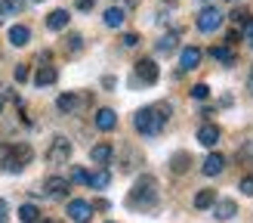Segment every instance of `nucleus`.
Wrapping results in <instances>:
<instances>
[{"label":"nucleus","instance_id":"nucleus-42","mask_svg":"<svg viewBox=\"0 0 253 223\" xmlns=\"http://www.w3.org/2000/svg\"><path fill=\"white\" fill-rule=\"evenodd\" d=\"M201 3H210V0H201Z\"/></svg>","mask_w":253,"mask_h":223},{"label":"nucleus","instance_id":"nucleus-14","mask_svg":"<svg viewBox=\"0 0 253 223\" xmlns=\"http://www.w3.org/2000/svg\"><path fill=\"white\" fill-rule=\"evenodd\" d=\"M56 81H59V68L56 65H41L37 74H34V84L37 87H49V84H56Z\"/></svg>","mask_w":253,"mask_h":223},{"label":"nucleus","instance_id":"nucleus-38","mask_svg":"<svg viewBox=\"0 0 253 223\" xmlns=\"http://www.w3.org/2000/svg\"><path fill=\"white\" fill-rule=\"evenodd\" d=\"M6 22V9H3V3H0V25Z\"/></svg>","mask_w":253,"mask_h":223},{"label":"nucleus","instance_id":"nucleus-30","mask_svg":"<svg viewBox=\"0 0 253 223\" xmlns=\"http://www.w3.org/2000/svg\"><path fill=\"white\" fill-rule=\"evenodd\" d=\"M241 192H244V195H253V173L241 180Z\"/></svg>","mask_w":253,"mask_h":223},{"label":"nucleus","instance_id":"nucleus-24","mask_svg":"<svg viewBox=\"0 0 253 223\" xmlns=\"http://www.w3.org/2000/svg\"><path fill=\"white\" fill-rule=\"evenodd\" d=\"M176 41H179V37H176V34H167V37H161V41H158V53H164V56H170L173 50L179 47V44H176Z\"/></svg>","mask_w":253,"mask_h":223},{"label":"nucleus","instance_id":"nucleus-45","mask_svg":"<svg viewBox=\"0 0 253 223\" xmlns=\"http://www.w3.org/2000/svg\"><path fill=\"white\" fill-rule=\"evenodd\" d=\"M250 47H253V41H250Z\"/></svg>","mask_w":253,"mask_h":223},{"label":"nucleus","instance_id":"nucleus-16","mask_svg":"<svg viewBox=\"0 0 253 223\" xmlns=\"http://www.w3.org/2000/svg\"><path fill=\"white\" fill-rule=\"evenodd\" d=\"M28 41H31V28H28V25H12V28H9V44L12 47H25Z\"/></svg>","mask_w":253,"mask_h":223},{"label":"nucleus","instance_id":"nucleus-12","mask_svg":"<svg viewBox=\"0 0 253 223\" xmlns=\"http://www.w3.org/2000/svg\"><path fill=\"white\" fill-rule=\"evenodd\" d=\"M96 127L102 130V133L115 130V127H118V112H115V109H99V112H96Z\"/></svg>","mask_w":253,"mask_h":223},{"label":"nucleus","instance_id":"nucleus-35","mask_svg":"<svg viewBox=\"0 0 253 223\" xmlns=\"http://www.w3.org/2000/svg\"><path fill=\"white\" fill-rule=\"evenodd\" d=\"M244 37L253 41V19H244Z\"/></svg>","mask_w":253,"mask_h":223},{"label":"nucleus","instance_id":"nucleus-6","mask_svg":"<svg viewBox=\"0 0 253 223\" xmlns=\"http://www.w3.org/2000/svg\"><path fill=\"white\" fill-rule=\"evenodd\" d=\"M68 217H71L74 223H90V217H93V205L84 202V198H71V202H68Z\"/></svg>","mask_w":253,"mask_h":223},{"label":"nucleus","instance_id":"nucleus-20","mask_svg":"<svg viewBox=\"0 0 253 223\" xmlns=\"http://www.w3.org/2000/svg\"><path fill=\"white\" fill-rule=\"evenodd\" d=\"M56 109L62 112V115H71V112L78 109V96H74V93H62V96L56 99Z\"/></svg>","mask_w":253,"mask_h":223},{"label":"nucleus","instance_id":"nucleus-18","mask_svg":"<svg viewBox=\"0 0 253 223\" xmlns=\"http://www.w3.org/2000/svg\"><path fill=\"white\" fill-rule=\"evenodd\" d=\"M124 19H126V12L121 9V6H111V9H105V25H108V28H121V25H124Z\"/></svg>","mask_w":253,"mask_h":223},{"label":"nucleus","instance_id":"nucleus-11","mask_svg":"<svg viewBox=\"0 0 253 223\" xmlns=\"http://www.w3.org/2000/svg\"><path fill=\"white\" fill-rule=\"evenodd\" d=\"M222 170H225V158L219 152H210L204 158V165H201V173H204V177H216V173H222Z\"/></svg>","mask_w":253,"mask_h":223},{"label":"nucleus","instance_id":"nucleus-17","mask_svg":"<svg viewBox=\"0 0 253 223\" xmlns=\"http://www.w3.org/2000/svg\"><path fill=\"white\" fill-rule=\"evenodd\" d=\"M108 183H111V173H108V167H102V170L90 173V180H86V186H90V189H108Z\"/></svg>","mask_w":253,"mask_h":223},{"label":"nucleus","instance_id":"nucleus-33","mask_svg":"<svg viewBox=\"0 0 253 223\" xmlns=\"http://www.w3.org/2000/svg\"><path fill=\"white\" fill-rule=\"evenodd\" d=\"M136 44H139V34L126 31V34H124V47H136Z\"/></svg>","mask_w":253,"mask_h":223},{"label":"nucleus","instance_id":"nucleus-5","mask_svg":"<svg viewBox=\"0 0 253 223\" xmlns=\"http://www.w3.org/2000/svg\"><path fill=\"white\" fill-rule=\"evenodd\" d=\"M68 189H71V180H65V177H49L46 183H43V195L46 198H68Z\"/></svg>","mask_w":253,"mask_h":223},{"label":"nucleus","instance_id":"nucleus-2","mask_svg":"<svg viewBox=\"0 0 253 223\" xmlns=\"http://www.w3.org/2000/svg\"><path fill=\"white\" fill-rule=\"evenodd\" d=\"M155 202H158V180L151 173H142L136 180V186L130 189V195H126V205L130 208H151Z\"/></svg>","mask_w":253,"mask_h":223},{"label":"nucleus","instance_id":"nucleus-32","mask_svg":"<svg viewBox=\"0 0 253 223\" xmlns=\"http://www.w3.org/2000/svg\"><path fill=\"white\" fill-rule=\"evenodd\" d=\"M229 19H232L235 25H244V19H247V12H244V9H235V12H232Z\"/></svg>","mask_w":253,"mask_h":223},{"label":"nucleus","instance_id":"nucleus-4","mask_svg":"<svg viewBox=\"0 0 253 223\" xmlns=\"http://www.w3.org/2000/svg\"><path fill=\"white\" fill-rule=\"evenodd\" d=\"M222 12L216 9V6H204V9H201L198 12V31H204V34H213V31H216L219 28V25H222Z\"/></svg>","mask_w":253,"mask_h":223},{"label":"nucleus","instance_id":"nucleus-9","mask_svg":"<svg viewBox=\"0 0 253 223\" xmlns=\"http://www.w3.org/2000/svg\"><path fill=\"white\" fill-rule=\"evenodd\" d=\"M219 127L216 124H201L198 127V143L201 146H207V149H216V143H219Z\"/></svg>","mask_w":253,"mask_h":223},{"label":"nucleus","instance_id":"nucleus-26","mask_svg":"<svg viewBox=\"0 0 253 223\" xmlns=\"http://www.w3.org/2000/svg\"><path fill=\"white\" fill-rule=\"evenodd\" d=\"M192 96L198 99V103H204V99L210 96V87H207V84H195V87H192Z\"/></svg>","mask_w":253,"mask_h":223},{"label":"nucleus","instance_id":"nucleus-44","mask_svg":"<svg viewBox=\"0 0 253 223\" xmlns=\"http://www.w3.org/2000/svg\"><path fill=\"white\" fill-rule=\"evenodd\" d=\"M34 3H41V0H34Z\"/></svg>","mask_w":253,"mask_h":223},{"label":"nucleus","instance_id":"nucleus-3","mask_svg":"<svg viewBox=\"0 0 253 223\" xmlns=\"http://www.w3.org/2000/svg\"><path fill=\"white\" fill-rule=\"evenodd\" d=\"M46 161L49 165H68L71 161V143L65 140V136H56L53 146L46 149Z\"/></svg>","mask_w":253,"mask_h":223},{"label":"nucleus","instance_id":"nucleus-36","mask_svg":"<svg viewBox=\"0 0 253 223\" xmlns=\"http://www.w3.org/2000/svg\"><path fill=\"white\" fill-rule=\"evenodd\" d=\"M225 44H229V47L238 44V31H229V34H225Z\"/></svg>","mask_w":253,"mask_h":223},{"label":"nucleus","instance_id":"nucleus-19","mask_svg":"<svg viewBox=\"0 0 253 223\" xmlns=\"http://www.w3.org/2000/svg\"><path fill=\"white\" fill-rule=\"evenodd\" d=\"M188 165H192V155H188V152H176V155L170 158V170H173V173H185Z\"/></svg>","mask_w":253,"mask_h":223},{"label":"nucleus","instance_id":"nucleus-21","mask_svg":"<svg viewBox=\"0 0 253 223\" xmlns=\"http://www.w3.org/2000/svg\"><path fill=\"white\" fill-rule=\"evenodd\" d=\"M213 202H216V192H213V189H201V192L195 195V208H198V211L213 208Z\"/></svg>","mask_w":253,"mask_h":223},{"label":"nucleus","instance_id":"nucleus-1","mask_svg":"<svg viewBox=\"0 0 253 223\" xmlns=\"http://www.w3.org/2000/svg\"><path fill=\"white\" fill-rule=\"evenodd\" d=\"M167 118H170V106H148V109H139L136 112L133 124H136V130L142 133V136H161Z\"/></svg>","mask_w":253,"mask_h":223},{"label":"nucleus","instance_id":"nucleus-23","mask_svg":"<svg viewBox=\"0 0 253 223\" xmlns=\"http://www.w3.org/2000/svg\"><path fill=\"white\" fill-rule=\"evenodd\" d=\"M210 56L216 59V62H225V65H235V53H232L229 47H213V50H210Z\"/></svg>","mask_w":253,"mask_h":223},{"label":"nucleus","instance_id":"nucleus-13","mask_svg":"<svg viewBox=\"0 0 253 223\" xmlns=\"http://www.w3.org/2000/svg\"><path fill=\"white\" fill-rule=\"evenodd\" d=\"M213 214H216V220H232L238 214V205L232 198H219V202H213Z\"/></svg>","mask_w":253,"mask_h":223},{"label":"nucleus","instance_id":"nucleus-39","mask_svg":"<svg viewBox=\"0 0 253 223\" xmlns=\"http://www.w3.org/2000/svg\"><path fill=\"white\" fill-rule=\"evenodd\" d=\"M247 87H250V93H253V68H250V78H247Z\"/></svg>","mask_w":253,"mask_h":223},{"label":"nucleus","instance_id":"nucleus-28","mask_svg":"<svg viewBox=\"0 0 253 223\" xmlns=\"http://www.w3.org/2000/svg\"><path fill=\"white\" fill-rule=\"evenodd\" d=\"M86 180H90V173H86L84 167H74L71 170V183H86Z\"/></svg>","mask_w":253,"mask_h":223},{"label":"nucleus","instance_id":"nucleus-25","mask_svg":"<svg viewBox=\"0 0 253 223\" xmlns=\"http://www.w3.org/2000/svg\"><path fill=\"white\" fill-rule=\"evenodd\" d=\"M65 50H68V53H81V50H84V37L81 34H68L65 37Z\"/></svg>","mask_w":253,"mask_h":223},{"label":"nucleus","instance_id":"nucleus-8","mask_svg":"<svg viewBox=\"0 0 253 223\" xmlns=\"http://www.w3.org/2000/svg\"><path fill=\"white\" fill-rule=\"evenodd\" d=\"M111 158H115V146L111 143H96L93 149H90V161L93 165H111Z\"/></svg>","mask_w":253,"mask_h":223},{"label":"nucleus","instance_id":"nucleus-15","mask_svg":"<svg viewBox=\"0 0 253 223\" xmlns=\"http://www.w3.org/2000/svg\"><path fill=\"white\" fill-rule=\"evenodd\" d=\"M68 9H53V12H49V16H46V28L49 31H62V28H68Z\"/></svg>","mask_w":253,"mask_h":223},{"label":"nucleus","instance_id":"nucleus-31","mask_svg":"<svg viewBox=\"0 0 253 223\" xmlns=\"http://www.w3.org/2000/svg\"><path fill=\"white\" fill-rule=\"evenodd\" d=\"M28 74H31L28 65H16V81H19V84H22V81H28Z\"/></svg>","mask_w":253,"mask_h":223},{"label":"nucleus","instance_id":"nucleus-29","mask_svg":"<svg viewBox=\"0 0 253 223\" xmlns=\"http://www.w3.org/2000/svg\"><path fill=\"white\" fill-rule=\"evenodd\" d=\"M74 6H78L81 12H90V9L96 6V0H74Z\"/></svg>","mask_w":253,"mask_h":223},{"label":"nucleus","instance_id":"nucleus-41","mask_svg":"<svg viewBox=\"0 0 253 223\" xmlns=\"http://www.w3.org/2000/svg\"><path fill=\"white\" fill-rule=\"evenodd\" d=\"M0 112H3V99H0Z\"/></svg>","mask_w":253,"mask_h":223},{"label":"nucleus","instance_id":"nucleus-40","mask_svg":"<svg viewBox=\"0 0 253 223\" xmlns=\"http://www.w3.org/2000/svg\"><path fill=\"white\" fill-rule=\"evenodd\" d=\"M41 223H56V220H41Z\"/></svg>","mask_w":253,"mask_h":223},{"label":"nucleus","instance_id":"nucleus-43","mask_svg":"<svg viewBox=\"0 0 253 223\" xmlns=\"http://www.w3.org/2000/svg\"><path fill=\"white\" fill-rule=\"evenodd\" d=\"M229 3H238V0H229Z\"/></svg>","mask_w":253,"mask_h":223},{"label":"nucleus","instance_id":"nucleus-7","mask_svg":"<svg viewBox=\"0 0 253 223\" xmlns=\"http://www.w3.org/2000/svg\"><path fill=\"white\" fill-rule=\"evenodd\" d=\"M136 78L142 81V84H158L161 71H158V65H155V59H139V62H136Z\"/></svg>","mask_w":253,"mask_h":223},{"label":"nucleus","instance_id":"nucleus-10","mask_svg":"<svg viewBox=\"0 0 253 223\" xmlns=\"http://www.w3.org/2000/svg\"><path fill=\"white\" fill-rule=\"evenodd\" d=\"M201 50L198 47H185L182 53H179V71H192V68H198L201 65Z\"/></svg>","mask_w":253,"mask_h":223},{"label":"nucleus","instance_id":"nucleus-22","mask_svg":"<svg viewBox=\"0 0 253 223\" xmlns=\"http://www.w3.org/2000/svg\"><path fill=\"white\" fill-rule=\"evenodd\" d=\"M19 220H22V223H37V220H41V211H37V205H31V202L22 205V208H19Z\"/></svg>","mask_w":253,"mask_h":223},{"label":"nucleus","instance_id":"nucleus-37","mask_svg":"<svg viewBox=\"0 0 253 223\" xmlns=\"http://www.w3.org/2000/svg\"><path fill=\"white\" fill-rule=\"evenodd\" d=\"M93 208H99V211H108V208H111V205H108V202H105V198H99V202H93Z\"/></svg>","mask_w":253,"mask_h":223},{"label":"nucleus","instance_id":"nucleus-34","mask_svg":"<svg viewBox=\"0 0 253 223\" xmlns=\"http://www.w3.org/2000/svg\"><path fill=\"white\" fill-rule=\"evenodd\" d=\"M6 220H9V205L0 198V223H6Z\"/></svg>","mask_w":253,"mask_h":223},{"label":"nucleus","instance_id":"nucleus-27","mask_svg":"<svg viewBox=\"0 0 253 223\" xmlns=\"http://www.w3.org/2000/svg\"><path fill=\"white\" fill-rule=\"evenodd\" d=\"M0 3H3L6 16H9V12H22L25 9V0H0Z\"/></svg>","mask_w":253,"mask_h":223}]
</instances>
